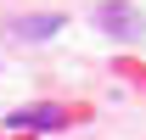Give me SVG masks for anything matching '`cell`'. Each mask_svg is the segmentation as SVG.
Segmentation results:
<instances>
[{"instance_id":"3","label":"cell","mask_w":146,"mask_h":140,"mask_svg":"<svg viewBox=\"0 0 146 140\" xmlns=\"http://www.w3.org/2000/svg\"><path fill=\"white\" fill-rule=\"evenodd\" d=\"M28 123H62V112H56V106H39V112H23V118H17V129H28Z\"/></svg>"},{"instance_id":"1","label":"cell","mask_w":146,"mask_h":140,"mask_svg":"<svg viewBox=\"0 0 146 140\" xmlns=\"http://www.w3.org/2000/svg\"><path fill=\"white\" fill-rule=\"evenodd\" d=\"M96 22H101L107 34H124V39H141V34H146V17L135 11V6H101Z\"/></svg>"},{"instance_id":"2","label":"cell","mask_w":146,"mask_h":140,"mask_svg":"<svg viewBox=\"0 0 146 140\" xmlns=\"http://www.w3.org/2000/svg\"><path fill=\"white\" fill-rule=\"evenodd\" d=\"M56 28H62V17H23V22H11L17 39H45V34H56Z\"/></svg>"}]
</instances>
